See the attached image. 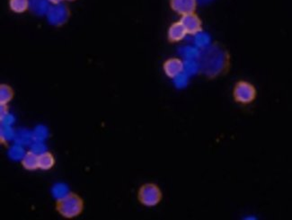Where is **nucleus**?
Masks as SVG:
<instances>
[{
  "label": "nucleus",
  "mask_w": 292,
  "mask_h": 220,
  "mask_svg": "<svg viewBox=\"0 0 292 220\" xmlns=\"http://www.w3.org/2000/svg\"><path fill=\"white\" fill-rule=\"evenodd\" d=\"M201 69L209 76H215L223 72L228 65V55L226 51L218 46L210 47L200 54Z\"/></svg>",
  "instance_id": "nucleus-1"
},
{
  "label": "nucleus",
  "mask_w": 292,
  "mask_h": 220,
  "mask_svg": "<svg viewBox=\"0 0 292 220\" xmlns=\"http://www.w3.org/2000/svg\"><path fill=\"white\" fill-rule=\"evenodd\" d=\"M84 210V201L78 194L69 193L66 197L56 202V211L65 219H74L80 215Z\"/></svg>",
  "instance_id": "nucleus-2"
},
{
  "label": "nucleus",
  "mask_w": 292,
  "mask_h": 220,
  "mask_svg": "<svg viewBox=\"0 0 292 220\" xmlns=\"http://www.w3.org/2000/svg\"><path fill=\"white\" fill-rule=\"evenodd\" d=\"M138 199L144 206L154 207L161 202L162 193L155 184H144L138 193Z\"/></svg>",
  "instance_id": "nucleus-3"
},
{
  "label": "nucleus",
  "mask_w": 292,
  "mask_h": 220,
  "mask_svg": "<svg viewBox=\"0 0 292 220\" xmlns=\"http://www.w3.org/2000/svg\"><path fill=\"white\" fill-rule=\"evenodd\" d=\"M233 95L238 103L242 104L251 103L256 97V87L247 81H240L235 86Z\"/></svg>",
  "instance_id": "nucleus-4"
},
{
  "label": "nucleus",
  "mask_w": 292,
  "mask_h": 220,
  "mask_svg": "<svg viewBox=\"0 0 292 220\" xmlns=\"http://www.w3.org/2000/svg\"><path fill=\"white\" fill-rule=\"evenodd\" d=\"M69 18V11L65 4H56L50 6L48 13L47 19L50 24L55 26L63 25L67 22Z\"/></svg>",
  "instance_id": "nucleus-5"
},
{
  "label": "nucleus",
  "mask_w": 292,
  "mask_h": 220,
  "mask_svg": "<svg viewBox=\"0 0 292 220\" xmlns=\"http://www.w3.org/2000/svg\"><path fill=\"white\" fill-rule=\"evenodd\" d=\"M180 22L189 34H196L201 31V19L194 13L184 14L181 18Z\"/></svg>",
  "instance_id": "nucleus-6"
},
{
  "label": "nucleus",
  "mask_w": 292,
  "mask_h": 220,
  "mask_svg": "<svg viewBox=\"0 0 292 220\" xmlns=\"http://www.w3.org/2000/svg\"><path fill=\"white\" fill-rule=\"evenodd\" d=\"M171 7L179 14H187L195 11L197 0H170Z\"/></svg>",
  "instance_id": "nucleus-7"
},
{
  "label": "nucleus",
  "mask_w": 292,
  "mask_h": 220,
  "mask_svg": "<svg viewBox=\"0 0 292 220\" xmlns=\"http://www.w3.org/2000/svg\"><path fill=\"white\" fill-rule=\"evenodd\" d=\"M164 70L166 76L174 78L183 71V62L179 58H170L164 62Z\"/></svg>",
  "instance_id": "nucleus-8"
},
{
  "label": "nucleus",
  "mask_w": 292,
  "mask_h": 220,
  "mask_svg": "<svg viewBox=\"0 0 292 220\" xmlns=\"http://www.w3.org/2000/svg\"><path fill=\"white\" fill-rule=\"evenodd\" d=\"M186 31L180 22L173 23L168 30V40L171 42H178L186 35Z\"/></svg>",
  "instance_id": "nucleus-9"
},
{
  "label": "nucleus",
  "mask_w": 292,
  "mask_h": 220,
  "mask_svg": "<svg viewBox=\"0 0 292 220\" xmlns=\"http://www.w3.org/2000/svg\"><path fill=\"white\" fill-rule=\"evenodd\" d=\"M22 166L25 170H37L39 168V156L32 151H28L22 159Z\"/></svg>",
  "instance_id": "nucleus-10"
},
{
  "label": "nucleus",
  "mask_w": 292,
  "mask_h": 220,
  "mask_svg": "<svg viewBox=\"0 0 292 220\" xmlns=\"http://www.w3.org/2000/svg\"><path fill=\"white\" fill-rule=\"evenodd\" d=\"M29 9L36 15H43L48 13L50 5L48 0H29Z\"/></svg>",
  "instance_id": "nucleus-11"
},
{
  "label": "nucleus",
  "mask_w": 292,
  "mask_h": 220,
  "mask_svg": "<svg viewBox=\"0 0 292 220\" xmlns=\"http://www.w3.org/2000/svg\"><path fill=\"white\" fill-rule=\"evenodd\" d=\"M55 165V158L51 153H42L39 156V168L43 171L51 169Z\"/></svg>",
  "instance_id": "nucleus-12"
},
{
  "label": "nucleus",
  "mask_w": 292,
  "mask_h": 220,
  "mask_svg": "<svg viewBox=\"0 0 292 220\" xmlns=\"http://www.w3.org/2000/svg\"><path fill=\"white\" fill-rule=\"evenodd\" d=\"M14 97V91L9 85H0V104L7 105V103L11 102V100Z\"/></svg>",
  "instance_id": "nucleus-13"
},
{
  "label": "nucleus",
  "mask_w": 292,
  "mask_h": 220,
  "mask_svg": "<svg viewBox=\"0 0 292 220\" xmlns=\"http://www.w3.org/2000/svg\"><path fill=\"white\" fill-rule=\"evenodd\" d=\"M9 5L14 13H23L29 8V0H10Z\"/></svg>",
  "instance_id": "nucleus-14"
},
{
  "label": "nucleus",
  "mask_w": 292,
  "mask_h": 220,
  "mask_svg": "<svg viewBox=\"0 0 292 220\" xmlns=\"http://www.w3.org/2000/svg\"><path fill=\"white\" fill-rule=\"evenodd\" d=\"M69 193V188L64 184H57L52 188V194L57 199V201L62 199V198L66 197Z\"/></svg>",
  "instance_id": "nucleus-15"
},
{
  "label": "nucleus",
  "mask_w": 292,
  "mask_h": 220,
  "mask_svg": "<svg viewBox=\"0 0 292 220\" xmlns=\"http://www.w3.org/2000/svg\"><path fill=\"white\" fill-rule=\"evenodd\" d=\"M14 138L17 140L19 145L30 144L32 140L34 141V139H33V134L31 133V132H29V131H26V130L19 131L18 133L14 136Z\"/></svg>",
  "instance_id": "nucleus-16"
},
{
  "label": "nucleus",
  "mask_w": 292,
  "mask_h": 220,
  "mask_svg": "<svg viewBox=\"0 0 292 220\" xmlns=\"http://www.w3.org/2000/svg\"><path fill=\"white\" fill-rule=\"evenodd\" d=\"M13 138H14V135L11 126L1 123V142L6 144L7 139H12Z\"/></svg>",
  "instance_id": "nucleus-17"
},
{
  "label": "nucleus",
  "mask_w": 292,
  "mask_h": 220,
  "mask_svg": "<svg viewBox=\"0 0 292 220\" xmlns=\"http://www.w3.org/2000/svg\"><path fill=\"white\" fill-rule=\"evenodd\" d=\"M181 53L186 60H194L195 58L200 57V52L198 49L192 47H185L181 50Z\"/></svg>",
  "instance_id": "nucleus-18"
},
{
  "label": "nucleus",
  "mask_w": 292,
  "mask_h": 220,
  "mask_svg": "<svg viewBox=\"0 0 292 220\" xmlns=\"http://www.w3.org/2000/svg\"><path fill=\"white\" fill-rule=\"evenodd\" d=\"M34 141L42 142L44 139L48 137V130L44 126H38L35 130L32 132Z\"/></svg>",
  "instance_id": "nucleus-19"
},
{
  "label": "nucleus",
  "mask_w": 292,
  "mask_h": 220,
  "mask_svg": "<svg viewBox=\"0 0 292 220\" xmlns=\"http://www.w3.org/2000/svg\"><path fill=\"white\" fill-rule=\"evenodd\" d=\"M195 44L200 48H206L210 44V39L208 34L204 32H198L195 34Z\"/></svg>",
  "instance_id": "nucleus-20"
},
{
  "label": "nucleus",
  "mask_w": 292,
  "mask_h": 220,
  "mask_svg": "<svg viewBox=\"0 0 292 220\" xmlns=\"http://www.w3.org/2000/svg\"><path fill=\"white\" fill-rule=\"evenodd\" d=\"M199 64L194 60H186L183 63V70L187 75H194L199 70Z\"/></svg>",
  "instance_id": "nucleus-21"
},
{
  "label": "nucleus",
  "mask_w": 292,
  "mask_h": 220,
  "mask_svg": "<svg viewBox=\"0 0 292 220\" xmlns=\"http://www.w3.org/2000/svg\"><path fill=\"white\" fill-rule=\"evenodd\" d=\"M25 153L23 148L21 147V145H14L13 146L11 149H10L9 156L12 159L14 160H19V159H23V157H24Z\"/></svg>",
  "instance_id": "nucleus-22"
},
{
  "label": "nucleus",
  "mask_w": 292,
  "mask_h": 220,
  "mask_svg": "<svg viewBox=\"0 0 292 220\" xmlns=\"http://www.w3.org/2000/svg\"><path fill=\"white\" fill-rule=\"evenodd\" d=\"M173 82L174 85L178 88H183L187 85L188 83V75L186 73L182 72L181 74H179L178 76H175L173 78Z\"/></svg>",
  "instance_id": "nucleus-23"
},
{
  "label": "nucleus",
  "mask_w": 292,
  "mask_h": 220,
  "mask_svg": "<svg viewBox=\"0 0 292 220\" xmlns=\"http://www.w3.org/2000/svg\"><path fill=\"white\" fill-rule=\"evenodd\" d=\"M32 151L40 156L42 153L46 152V147L41 142L35 141V143L32 144Z\"/></svg>",
  "instance_id": "nucleus-24"
},
{
  "label": "nucleus",
  "mask_w": 292,
  "mask_h": 220,
  "mask_svg": "<svg viewBox=\"0 0 292 220\" xmlns=\"http://www.w3.org/2000/svg\"><path fill=\"white\" fill-rule=\"evenodd\" d=\"M0 120H4L5 117L8 115V110H7V105H3L1 104V109H0Z\"/></svg>",
  "instance_id": "nucleus-25"
},
{
  "label": "nucleus",
  "mask_w": 292,
  "mask_h": 220,
  "mask_svg": "<svg viewBox=\"0 0 292 220\" xmlns=\"http://www.w3.org/2000/svg\"><path fill=\"white\" fill-rule=\"evenodd\" d=\"M13 122H14V117L12 116V115H10V114H8L7 116L5 117L4 120L1 121V123H4V124L10 126L13 124Z\"/></svg>",
  "instance_id": "nucleus-26"
},
{
  "label": "nucleus",
  "mask_w": 292,
  "mask_h": 220,
  "mask_svg": "<svg viewBox=\"0 0 292 220\" xmlns=\"http://www.w3.org/2000/svg\"><path fill=\"white\" fill-rule=\"evenodd\" d=\"M48 1H49V2H50V3H52V4H60V2H61V1H62V0H48Z\"/></svg>",
  "instance_id": "nucleus-27"
},
{
  "label": "nucleus",
  "mask_w": 292,
  "mask_h": 220,
  "mask_svg": "<svg viewBox=\"0 0 292 220\" xmlns=\"http://www.w3.org/2000/svg\"><path fill=\"white\" fill-rule=\"evenodd\" d=\"M198 1L201 3H208V2H210V0H198Z\"/></svg>",
  "instance_id": "nucleus-28"
},
{
  "label": "nucleus",
  "mask_w": 292,
  "mask_h": 220,
  "mask_svg": "<svg viewBox=\"0 0 292 220\" xmlns=\"http://www.w3.org/2000/svg\"><path fill=\"white\" fill-rule=\"evenodd\" d=\"M69 1H73V0H69Z\"/></svg>",
  "instance_id": "nucleus-29"
}]
</instances>
